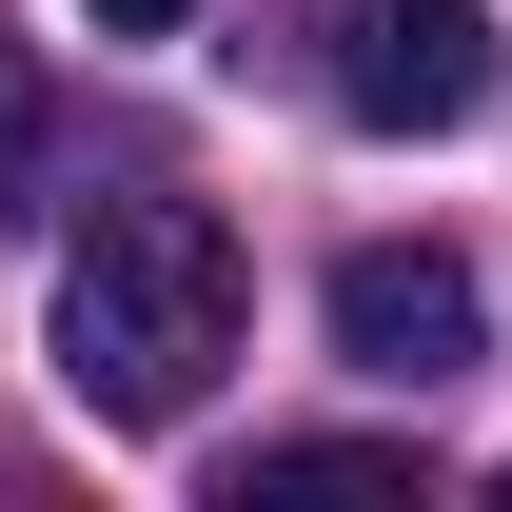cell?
<instances>
[{"instance_id": "6da1fadb", "label": "cell", "mask_w": 512, "mask_h": 512, "mask_svg": "<svg viewBox=\"0 0 512 512\" xmlns=\"http://www.w3.org/2000/svg\"><path fill=\"white\" fill-rule=\"evenodd\" d=\"M237 355V217L217 197H99V237L60 256V375L99 434H178Z\"/></svg>"}, {"instance_id": "7a4b0ae2", "label": "cell", "mask_w": 512, "mask_h": 512, "mask_svg": "<svg viewBox=\"0 0 512 512\" xmlns=\"http://www.w3.org/2000/svg\"><path fill=\"white\" fill-rule=\"evenodd\" d=\"M316 99L355 138H453L493 99V0H316Z\"/></svg>"}, {"instance_id": "3957f363", "label": "cell", "mask_w": 512, "mask_h": 512, "mask_svg": "<svg viewBox=\"0 0 512 512\" xmlns=\"http://www.w3.org/2000/svg\"><path fill=\"white\" fill-rule=\"evenodd\" d=\"M316 316H335V355H355L375 394H453V375H473V256H434V237H355Z\"/></svg>"}, {"instance_id": "277c9868", "label": "cell", "mask_w": 512, "mask_h": 512, "mask_svg": "<svg viewBox=\"0 0 512 512\" xmlns=\"http://www.w3.org/2000/svg\"><path fill=\"white\" fill-rule=\"evenodd\" d=\"M60 178V99H40V40H0V217H40Z\"/></svg>"}, {"instance_id": "5b68a950", "label": "cell", "mask_w": 512, "mask_h": 512, "mask_svg": "<svg viewBox=\"0 0 512 512\" xmlns=\"http://www.w3.org/2000/svg\"><path fill=\"white\" fill-rule=\"evenodd\" d=\"M237 493H414V453H375V434H276Z\"/></svg>"}, {"instance_id": "8992f818", "label": "cell", "mask_w": 512, "mask_h": 512, "mask_svg": "<svg viewBox=\"0 0 512 512\" xmlns=\"http://www.w3.org/2000/svg\"><path fill=\"white\" fill-rule=\"evenodd\" d=\"M178 20H197V0H99V40H178Z\"/></svg>"}]
</instances>
